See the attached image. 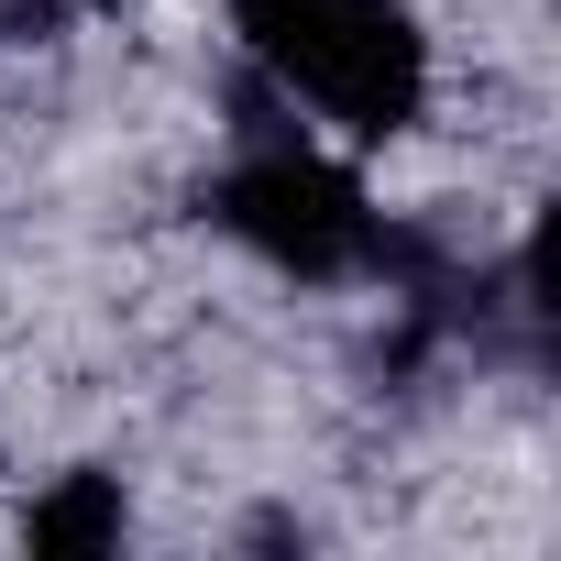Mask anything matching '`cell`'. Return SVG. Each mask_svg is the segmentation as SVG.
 <instances>
[{
    "label": "cell",
    "instance_id": "obj_1",
    "mask_svg": "<svg viewBox=\"0 0 561 561\" xmlns=\"http://www.w3.org/2000/svg\"><path fill=\"white\" fill-rule=\"evenodd\" d=\"M231 12L275 78L364 144H397L430 111V45L408 0H231Z\"/></svg>",
    "mask_w": 561,
    "mask_h": 561
},
{
    "label": "cell",
    "instance_id": "obj_2",
    "mask_svg": "<svg viewBox=\"0 0 561 561\" xmlns=\"http://www.w3.org/2000/svg\"><path fill=\"white\" fill-rule=\"evenodd\" d=\"M220 220H231L275 275H309V287L364 275V264L397 253V242L375 231L364 187H353L331 154H309V144H253V154L220 176Z\"/></svg>",
    "mask_w": 561,
    "mask_h": 561
},
{
    "label": "cell",
    "instance_id": "obj_3",
    "mask_svg": "<svg viewBox=\"0 0 561 561\" xmlns=\"http://www.w3.org/2000/svg\"><path fill=\"white\" fill-rule=\"evenodd\" d=\"M23 539H34L45 561H89V550H111V539H122V484H111V473H56V495H34Z\"/></svg>",
    "mask_w": 561,
    "mask_h": 561
},
{
    "label": "cell",
    "instance_id": "obj_4",
    "mask_svg": "<svg viewBox=\"0 0 561 561\" xmlns=\"http://www.w3.org/2000/svg\"><path fill=\"white\" fill-rule=\"evenodd\" d=\"M89 12H122V0H89Z\"/></svg>",
    "mask_w": 561,
    "mask_h": 561
}]
</instances>
